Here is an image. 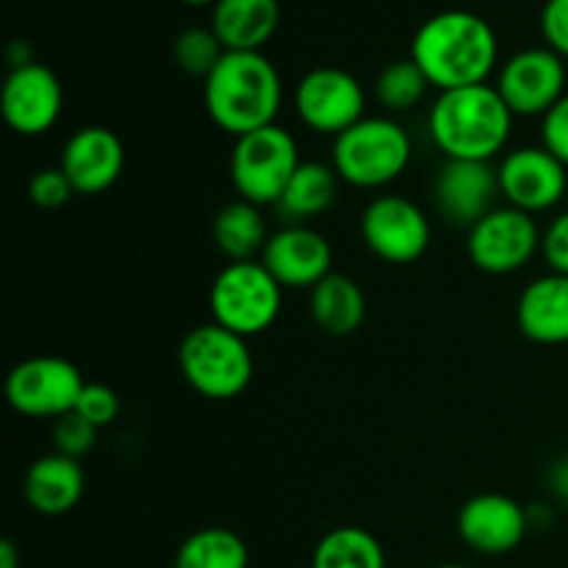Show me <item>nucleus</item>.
I'll return each instance as SVG.
<instances>
[{
  "label": "nucleus",
  "mask_w": 568,
  "mask_h": 568,
  "mask_svg": "<svg viewBox=\"0 0 568 568\" xmlns=\"http://www.w3.org/2000/svg\"><path fill=\"white\" fill-rule=\"evenodd\" d=\"M283 305V286L261 261H236L222 266L209 292L216 325L244 338L261 336L275 325Z\"/></svg>",
  "instance_id": "6"
},
{
  "label": "nucleus",
  "mask_w": 568,
  "mask_h": 568,
  "mask_svg": "<svg viewBox=\"0 0 568 568\" xmlns=\"http://www.w3.org/2000/svg\"><path fill=\"white\" fill-rule=\"evenodd\" d=\"M541 255L549 272L568 275V209L560 211L541 233Z\"/></svg>",
  "instance_id": "32"
},
{
  "label": "nucleus",
  "mask_w": 568,
  "mask_h": 568,
  "mask_svg": "<svg viewBox=\"0 0 568 568\" xmlns=\"http://www.w3.org/2000/svg\"><path fill=\"white\" fill-rule=\"evenodd\" d=\"M516 325L536 344H568V275L547 272L527 283L516 303Z\"/></svg>",
  "instance_id": "19"
},
{
  "label": "nucleus",
  "mask_w": 568,
  "mask_h": 568,
  "mask_svg": "<svg viewBox=\"0 0 568 568\" xmlns=\"http://www.w3.org/2000/svg\"><path fill=\"white\" fill-rule=\"evenodd\" d=\"M311 320L327 336H353L366 320V297L364 288L342 272H331L325 281L311 288L308 297Z\"/></svg>",
  "instance_id": "22"
},
{
  "label": "nucleus",
  "mask_w": 568,
  "mask_h": 568,
  "mask_svg": "<svg viewBox=\"0 0 568 568\" xmlns=\"http://www.w3.org/2000/svg\"><path fill=\"white\" fill-rule=\"evenodd\" d=\"M436 568H469V566H460V564H442V566H436Z\"/></svg>",
  "instance_id": "37"
},
{
  "label": "nucleus",
  "mask_w": 568,
  "mask_h": 568,
  "mask_svg": "<svg viewBox=\"0 0 568 568\" xmlns=\"http://www.w3.org/2000/svg\"><path fill=\"white\" fill-rule=\"evenodd\" d=\"M214 244L231 264L236 261H255V255L264 253L272 233L266 231V220L261 214V205L247 200H233L222 205L214 216Z\"/></svg>",
  "instance_id": "24"
},
{
  "label": "nucleus",
  "mask_w": 568,
  "mask_h": 568,
  "mask_svg": "<svg viewBox=\"0 0 568 568\" xmlns=\"http://www.w3.org/2000/svg\"><path fill=\"white\" fill-rule=\"evenodd\" d=\"M178 3H183V6H214L216 0H178Z\"/></svg>",
  "instance_id": "36"
},
{
  "label": "nucleus",
  "mask_w": 568,
  "mask_h": 568,
  "mask_svg": "<svg viewBox=\"0 0 568 568\" xmlns=\"http://www.w3.org/2000/svg\"><path fill=\"white\" fill-rule=\"evenodd\" d=\"M98 427L89 425L81 414L70 410L67 416L55 419L53 425V444L55 453L67 455V458L81 460L83 455H89L94 449V442H98Z\"/></svg>",
  "instance_id": "29"
},
{
  "label": "nucleus",
  "mask_w": 568,
  "mask_h": 568,
  "mask_svg": "<svg viewBox=\"0 0 568 568\" xmlns=\"http://www.w3.org/2000/svg\"><path fill=\"white\" fill-rule=\"evenodd\" d=\"M497 175L505 203L532 216L552 211L568 192V166L544 144H527L505 153Z\"/></svg>",
  "instance_id": "13"
},
{
  "label": "nucleus",
  "mask_w": 568,
  "mask_h": 568,
  "mask_svg": "<svg viewBox=\"0 0 568 568\" xmlns=\"http://www.w3.org/2000/svg\"><path fill=\"white\" fill-rule=\"evenodd\" d=\"M75 414H81L89 425L103 430V427H109L120 416V397L105 383H87L81 397H78Z\"/></svg>",
  "instance_id": "30"
},
{
  "label": "nucleus",
  "mask_w": 568,
  "mask_h": 568,
  "mask_svg": "<svg viewBox=\"0 0 568 568\" xmlns=\"http://www.w3.org/2000/svg\"><path fill=\"white\" fill-rule=\"evenodd\" d=\"M311 568H386V552L364 527H336L320 538Z\"/></svg>",
  "instance_id": "25"
},
{
  "label": "nucleus",
  "mask_w": 568,
  "mask_h": 568,
  "mask_svg": "<svg viewBox=\"0 0 568 568\" xmlns=\"http://www.w3.org/2000/svg\"><path fill=\"white\" fill-rule=\"evenodd\" d=\"M28 194H31V203L39 209H61V205L70 203V197L75 194L70 178L64 175L61 166H48V170H39L37 175L28 183Z\"/></svg>",
  "instance_id": "31"
},
{
  "label": "nucleus",
  "mask_w": 568,
  "mask_h": 568,
  "mask_svg": "<svg viewBox=\"0 0 568 568\" xmlns=\"http://www.w3.org/2000/svg\"><path fill=\"white\" fill-rule=\"evenodd\" d=\"M22 558H20V549L14 547V541H0V568H20Z\"/></svg>",
  "instance_id": "35"
},
{
  "label": "nucleus",
  "mask_w": 568,
  "mask_h": 568,
  "mask_svg": "<svg viewBox=\"0 0 568 568\" xmlns=\"http://www.w3.org/2000/svg\"><path fill=\"white\" fill-rule=\"evenodd\" d=\"M541 144L568 166V94L541 120Z\"/></svg>",
  "instance_id": "34"
},
{
  "label": "nucleus",
  "mask_w": 568,
  "mask_h": 568,
  "mask_svg": "<svg viewBox=\"0 0 568 568\" xmlns=\"http://www.w3.org/2000/svg\"><path fill=\"white\" fill-rule=\"evenodd\" d=\"M83 486H87V477H83L81 460L50 453L28 466L22 497L39 516H64L81 503Z\"/></svg>",
  "instance_id": "20"
},
{
  "label": "nucleus",
  "mask_w": 568,
  "mask_h": 568,
  "mask_svg": "<svg viewBox=\"0 0 568 568\" xmlns=\"http://www.w3.org/2000/svg\"><path fill=\"white\" fill-rule=\"evenodd\" d=\"M277 22V0H216L209 26L225 50H261L275 37Z\"/></svg>",
  "instance_id": "21"
},
{
  "label": "nucleus",
  "mask_w": 568,
  "mask_h": 568,
  "mask_svg": "<svg viewBox=\"0 0 568 568\" xmlns=\"http://www.w3.org/2000/svg\"><path fill=\"white\" fill-rule=\"evenodd\" d=\"M566 59L552 48H525L510 55L497 75V92L514 116H547L566 98Z\"/></svg>",
  "instance_id": "12"
},
{
  "label": "nucleus",
  "mask_w": 568,
  "mask_h": 568,
  "mask_svg": "<svg viewBox=\"0 0 568 568\" xmlns=\"http://www.w3.org/2000/svg\"><path fill=\"white\" fill-rule=\"evenodd\" d=\"M541 233L532 214L514 205H497L469 227L466 253L486 275H514L541 253Z\"/></svg>",
  "instance_id": "9"
},
{
  "label": "nucleus",
  "mask_w": 568,
  "mask_h": 568,
  "mask_svg": "<svg viewBox=\"0 0 568 568\" xmlns=\"http://www.w3.org/2000/svg\"><path fill=\"white\" fill-rule=\"evenodd\" d=\"M294 111L305 128L336 139L366 116V92L342 67H314L294 87Z\"/></svg>",
  "instance_id": "10"
},
{
  "label": "nucleus",
  "mask_w": 568,
  "mask_h": 568,
  "mask_svg": "<svg viewBox=\"0 0 568 568\" xmlns=\"http://www.w3.org/2000/svg\"><path fill=\"white\" fill-rule=\"evenodd\" d=\"M410 59L438 92L488 83L497 70L499 42L486 17L447 9L427 17L414 33Z\"/></svg>",
  "instance_id": "1"
},
{
  "label": "nucleus",
  "mask_w": 568,
  "mask_h": 568,
  "mask_svg": "<svg viewBox=\"0 0 568 568\" xmlns=\"http://www.w3.org/2000/svg\"><path fill=\"white\" fill-rule=\"evenodd\" d=\"M414 142L392 116H364L333 139V170L355 189H383L410 164Z\"/></svg>",
  "instance_id": "5"
},
{
  "label": "nucleus",
  "mask_w": 568,
  "mask_h": 568,
  "mask_svg": "<svg viewBox=\"0 0 568 568\" xmlns=\"http://www.w3.org/2000/svg\"><path fill=\"white\" fill-rule=\"evenodd\" d=\"M499 175L491 161H449L436 172L433 203L453 227H471L497 209Z\"/></svg>",
  "instance_id": "15"
},
{
  "label": "nucleus",
  "mask_w": 568,
  "mask_h": 568,
  "mask_svg": "<svg viewBox=\"0 0 568 568\" xmlns=\"http://www.w3.org/2000/svg\"><path fill=\"white\" fill-rule=\"evenodd\" d=\"M530 530V516L505 494H477L466 499L458 514V536L471 552L499 558L525 541Z\"/></svg>",
  "instance_id": "16"
},
{
  "label": "nucleus",
  "mask_w": 568,
  "mask_h": 568,
  "mask_svg": "<svg viewBox=\"0 0 568 568\" xmlns=\"http://www.w3.org/2000/svg\"><path fill=\"white\" fill-rule=\"evenodd\" d=\"M300 164L297 139L275 122L233 142L231 183L239 200L261 209L277 205Z\"/></svg>",
  "instance_id": "7"
},
{
  "label": "nucleus",
  "mask_w": 568,
  "mask_h": 568,
  "mask_svg": "<svg viewBox=\"0 0 568 568\" xmlns=\"http://www.w3.org/2000/svg\"><path fill=\"white\" fill-rule=\"evenodd\" d=\"M364 244L386 264H414L430 247V220L403 194H381L361 216Z\"/></svg>",
  "instance_id": "11"
},
{
  "label": "nucleus",
  "mask_w": 568,
  "mask_h": 568,
  "mask_svg": "<svg viewBox=\"0 0 568 568\" xmlns=\"http://www.w3.org/2000/svg\"><path fill=\"white\" fill-rule=\"evenodd\" d=\"M541 33L547 48L568 59V0H547L541 9Z\"/></svg>",
  "instance_id": "33"
},
{
  "label": "nucleus",
  "mask_w": 568,
  "mask_h": 568,
  "mask_svg": "<svg viewBox=\"0 0 568 568\" xmlns=\"http://www.w3.org/2000/svg\"><path fill=\"white\" fill-rule=\"evenodd\" d=\"M59 166L70 178L75 194L92 197L120 181L122 166H125V148L109 128L87 125L67 139Z\"/></svg>",
  "instance_id": "18"
},
{
  "label": "nucleus",
  "mask_w": 568,
  "mask_h": 568,
  "mask_svg": "<svg viewBox=\"0 0 568 568\" xmlns=\"http://www.w3.org/2000/svg\"><path fill=\"white\" fill-rule=\"evenodd\" d=\"M203 83L205 111L220 131L239 139L275 125L283 81L261 50H227Z\"/></svg>",
  "instance_id": "2"
},
{
  "label": "nucleus",
  "mask_w": 568,
  "mask_h": 568,
  "mask_svg": "<svg viewBox=\"0 0 568 568\" xmlns=\"http://www.w3.org/2000/svg\"><path fill=\"white\" fill-rule=\"evenodd\" d=\"M83 375L75 364L59 355H33L20 361L6 377V399L11 408L31 419H61L75 410Z\"/></svg>",
  "instance_id": "8"
},
{
  "label": "nucleus",
  "mask_w": 568,
  "mask_h": 568,
  "mask_svg": "<svg viewBox=\"0 0 568 568\" xmlns=\"http://www.w3.org/2000/svg\"><path fill=\"white\" fill-rule=\"evenodd\" d=\"M178 366H181L183 381L200 397L216 399V403L247 392L255 372L247 338L216 322L192 327L183 336L178 347Z\"/></svg>",
  "instance_id": "4"
},
{
  "label": "nucleus",
  "mask_w": 568,
  "mask_h": 568,
  "mask_svg": "<svg viewBox=\"0 0 568 568\" xmlns=\"http://www.w3.org/2000/svg\"><path fill=\"white\" fill-rule=\"evenodd\" d=\"M427 89H430V81L408 55V59H397L383 67L375 81V98L388 114H403L425 100Z\"/></svg>",
  "instance_id": "27"
},
{
  "label": "nucleus",
  "mask_w": 568,
  "mask_h": 568,
  "mask_svg": "<svg viewBox=\"0 0 568 568\" xmlns=\"http://www.w3.org/2000/svg\"><path fill=\"white\" fill-rule=\"evenodd\" d=\"M61 109L64 89L50 67L39 61L11 67L0 94V111L11 131L20 136H42L59 122Z\"/></svg>",
  "instance_id": "14"
},
{
  "label": "nucleus",
  "mask_w": 568,
  "mask_h": 568,
  "mask_svg": "<svg viewBox=\"0 0 568 568\" xmlns=\"http://www.w3.org/2000/svg\"><path fill=\"white\" fill-rule=\"evenodd\" d=\"M175 568H250V549L227 527H205L178 547Z\"/></svg>",
  "instance_id": "26"
},
{
  "label": "nucleus",
  "mask_w": 568,
  "mask_h": 568,
  "mask_svg": "<svg viewBox=\"0 0 568 568\" xmlns=\"http://www.w3.org/2000/svg\"><path fill=\"white\" fill-rule=\"evenodd\" d=\"M261 264L283 288H314L333 272V247L316 227L283 225L266 242Z\"/></svg>",
  "instance_id": "17"
},
{
  "label": "nucleus",
  "mask_w": 568,
  "mask_h": 568,
  "mask_svg": "<svg viewBox=\"0 0 568 568\" xmlns=\"http://www.w3.org/2000/svg\"><path fill=\"white\" fill-rule=\"evenodd\" d=\"M338 181L333 164H322V161H303L297 172L288 181L286 192L277 200L275 209L281 216H286L294 225H305L314 216L325 214L338 194Z\"/></svg>",
  "instance_id": "23"
},
{
  "label": "nucleus",
  "mask_w": 568,
  "mask_h": 568,
  "mask_svg": "<svg viewBox=\"0 0 568 568\" xmlns=\"http://www.w3.org/2000/svg\"><path fill=\"white\" fill-rule=\"evenodd\" d=\"M427 131L449 161H491L508 148L514 111L488 83L449 89L433 100Z\"/></svg>",
  "instance_id": "3"
},
{
  "label": "nucleus",
  "mask_w": 568,
  "mask_h": 568,
  "mask_svg": "<svg viewBox=\"0 0 568 568\" xmlns=\"http://www.w3.org/2000/svg\"><path fill=\"white\" fill-rule=\"evenodd\" d=\"M225 44L220 42L211 26H189L172 42V59H175L178 70L194 78H209L214 67L220 64L225 55Z\"/></svg>",
  "instance_id": "28"
}]
</instances>
